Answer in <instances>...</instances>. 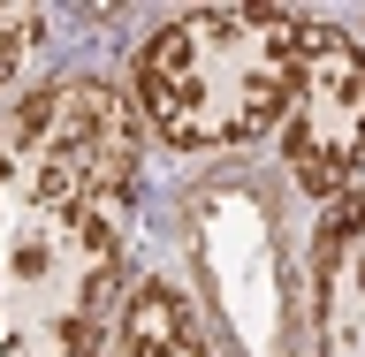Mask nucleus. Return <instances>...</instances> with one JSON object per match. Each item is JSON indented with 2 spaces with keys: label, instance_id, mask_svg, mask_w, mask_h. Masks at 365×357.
<instances>
[{
  "label": "nucleus",
  "instance_id": "obj_1",
  "mask_svg": "<svg viewBox=\"0 0 365 357\" xmlns=\"http://www.w3.org/2000/svg\"><path fill=\"white\" fill-rule=\"evenodd\" d=\"M145 122L107 76H46L0 114V357H107L130 304Z\"/></svg>",
  "mask_w": 365,
  "mask_h": 357
},
{
  "label": "nucleus",
  "instance_id": "obj_2",
  "mask_svg": "<svg viewBox=\"0 0 365 357\" xmlns=\"http://www.w3.org/2000/svg\"><path fill=\"white\" fill-rule=\"evenodd\" d=\"M304 23L312 16H282V8H205L160 23L130 61L145 137L175 160L274 145L297 107Z\"/></svg>",
  "mask_w": 365,
  "mask_h": 357
},
{
  "label": "nucleus",
  "instance_id": "obj_3",
  "mask_svg": "<svg viewBox=\"0 0 365 357\" xmlns=\"http://www.w3.org/2000/svg\"><path fill=\"white\" fill-rule=\"evenodd\" d=\"M282 167L319 205L350 198L365 182V46L335 23H304V68L297 107L282 122Z\"/></svg>",
  "mask_w": 365,
  "mask_h": 357
},
{
  "label": "nucleus",
  "instance_id": "obj_4",
  "mask_svg": "<svg viewBox=\"0 0 365 357\" xmlns=\"http://www.w3.org/2000/svg\"><path fill=\"white\" fill-rule=\"evenodd\" d=\"M304 312L312 357H365V182L327 205L304 251Z\"/></svg>",
  "mask_w": 365,
  "mask_h": 357
},
{
  "label": "nucleus",
  "instance_id": "obj_5",
  "mask_svg": "<svg viewBox=\"0 0 365 357\" xmlns=\"http://www.w3.org/2000/svg\"><path fill=\"white\" fill-rule=\"evenodd\" d=\"M107 357H213V342H205L198 312H190V296L175 281H137Z\"/></svg>",
  "mask_w": 365,
  "mask_h": 357
},
{
  "label": "nucleus",
  "instance_id": "obj_6",
  "mask_svg": "<svg viewBox=\"0 0 365 357\" xmlns=\"http://www.w3.org/2000/svg\"><path fill=\"white\" fill-rule=\"evenodd\" d=\"M46 8H31V0H0V99L23 84V68L38 61V46H46Z\"/></svg>",
  "mask_w": 365,
  "mask_h": 357
}]
</instances>
